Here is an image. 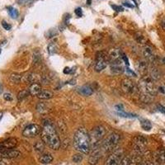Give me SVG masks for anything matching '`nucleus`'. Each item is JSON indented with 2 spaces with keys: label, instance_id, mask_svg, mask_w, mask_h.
<instances>
[{
  "label": "nucleus",
  "instance_id": "obj_26",
  "mask_svg": "<svg viewBox=\"0 0 165 165\" xmlns=\"http://www.w3.org/2000/svg\"><path fill=\"white\" fill-rule=\"evenodd\" d=\"M8 12L10 17L13 19H16L19 15L18 11L17 10L16 8H13V7H8Z\"/></svg>",
  "mask_w": 165,
  "mask_h": 165
},
{
  "label": "nucleus",
  "instance_id": "obj_39",
  "mask_svg": "<svg viewBox=\"0 0 165 165\" xmlns=\"http://www.w3.org/2000/svg\"><path fill=\"white\" fill-rule=\"evenodd\" d=\"M111 8H113L114 10L116 12H122L124 10V8L121 7V6H117V5H111Z\"/></svg>",
  "mask_w": 165,
  "mask_h": 165
},
{
  "label": "nucleus",
  "instance_id": "obj_46",
  "mask_svg": "<svg viewBox=\"0 0 165 165\" xmlns=\"http://www.w3.org/2000/svg\"><path fill=\"white\" fill-rule=\"evenodd\" d=\"M0 165H7L3 159H0Z\"/></svg>",
  "mask_w": 165,
  "mask_h": 165
},
{
  "label": "nucleus",
  "instance_id": "obj_23",
  "mask_svg": "<svg viewBox=\"0 0 165 165\" xmlns=\"http://www.w3.org/2000/svg\"><path fill=\"white\" fill-rule=\"evenodd\" d=\"M141 127L143 128L144 130H146V131H149L152 129V125L149 121L145 119H141Z\"/></svg>",
  "mask_w": 165,
  "mask_h": 165
},
{
  "label": "nucleus",
  "instance_id": "obj_42",
  "mask_svg": "<svg viewBox=\"0 0 165 165\" xmlns=\"http://www.w3.org/2000/svg\"><path fill=\"white\" fill-rule=\"evenodd\" d=\"M158 107V110L161 112V113H163V115H165V107H163V105H160V104H159V105L157 106Z\"/></svg>",
  "mask_w": 165,
  "mask_h": 165
},
{
  "label": "nucleus",
  "instance_id": "obj_47",
  "mask_svg": "<svg viewBox=\"0 0 165 165\" xmlns=\"http://www.w3.org/2000/svg\"><path fill=\"white\" fill-rule=\"evenodd\" d=\"M161 26H162L163 29V30L165 31V21L162 22V24H161Z\"/></svg>",
  "mask_w": 165,
  "mask_h": 165
},
{
  "label": "nucleus",
  "instance_id": "obj_50",
  "mask_svg": "<svg viewBox=\"0 0 165 165\" xmlns=\"http://www.w3.org/2000/svg\"><path fill=\"white\" fill-rule=\"evenodd\" d=\"M87 3H88V4H91V0H87Z\"/></svg>",
  "mask_w": 165,
  "mask_h": 165
},
{
  "label": "nucleus",
  "instance_id": "obj_15",
  "mask_svg": "<svg viewBox=\"0 0 165 165\" xmlns=\"http://www.w3.org/2000/svg\"><path fill=\"white\" fill-rule=\"evenodd\" d=\"M17 144V140L16 138H8L5 141L0 142V148H2L4 150L11 149L15 148Z\"/></svg>",
  "mask_w": 165,
  "mask_h": 165
},
{
  "label": "nucleus",
  "instance_id": "obj_25",
  "mask_svg": "<svg viewBox=\"0 0 165 165\" xmlns=\"http://www.w3.org/2000/svg\"><path fill=\"white\" fill-rule=\"evenodd\" d=\"M57 50H58V48H57L56 44L54 43V42L50 43L49 45H48V46H47V52H48L51 55H53V54H55L57 52Z\"/></svg>",
  "mask_w": 165,
  "mask_h": 165
},
{
  "label": "nucleus",
  "instance_id": "obj_20",
  "mask_svg": "<svg viewBox=\"0 0 165 165\" xmlns=\"http://www.w3.org/2000/svg\"><path fill=\"white\" fill-rule=\"evenodd\" d=\"M53 161V156L51 154H41L40 157V162L42 164H49Z\"/></svg>",
  "mask_w": 165,
  "mask_h": 165
},
{
  "label": "nucleus",
  "instance_id": "obj_33",
  "mask_svg": "<svg viewBox=\"0 0 165 165\" xmlns=\"http://www.w3.org/2000/svg\"><path fill=\"white\" fill-rule=\"evenodd\" d=\"M135 39H136V41H138L139 43L144 44L146 42V39H145V37L141 35V33H137V34H136V36H135Z\"/></svg>",
  "mask_w": 165,
  "mask_h": 165
},
{
  "label": "nucleus",
  "instance_id": "obj_45",
  "mask_svg": "<svg viewBox=\"0 0 165 165\" xmlns=\"http://www.w3.org/2000/svg\"><path fill=\"white\" fill-rule=\"evenodd\" d=\"M71 71H72V69H71L70 68H65V70H64V73H71Z\"/></svg>",
  "mask_w": 165,
  "mask_h": 165
},
{
  "label": "nucleus",
  "instance_id": "obj_32",
  "mask_svg": "<svg viewBox=\"0 0 165 165\" xmlns=\"http://www.w3.org/2000/svg\"><path fill=\"white\" fill-rule=\"evenodd\" d=\"M117 115L119 116H122V117H126V118H135L136 117L135 114H131V113H126L125 111H121V112H118Z\"/></svg>",
  "mask_w": 165,
  "mask_h": 165
},
{
  "label": "nucleus",
  "instance_id": "obj_7",
  "mask_svg": "<svg viewBox=\"0 0 165 165\" xmlns=\"http://www.w3.org/2000/svg\"><path fill=\"white\" fill-rule=\"evenodd\" d=\"M132 144L134 151L137 154H142L147 144V140L142 135H138L133 139Z\"/></svg>",
  "mask_w": 165,
  "mask_h": 165
},
{
  "label": "nucleus",
  "instance_id": "obj_37",
  "mask_svg": "<svg viewBox=\"0 0 165 165\" xmlns=\"http://www.w3.org/2000/svg\"><path fill=\"white\" fill-rule=\"evenodd\" d=\"M125 71H126V73H127V75L128 76H132V77H136V73L134 72V71H132L131 69H130V68H126L125 69Z\"/></svg>",
  "mask_w": 165,
  "mask_h": 165
},
{
  "label": "nucleus",
  "instance_id": "obj_24",
  "mask_svg": "<svg viewBox=\"0 0 165 165\" xmlns=\"http://www.w3.org/2000/svg\"><path fill=\"white\" fill-rule=\"evenodd\" d=\"M45 149V143L43 141H36L34 144V149L38 153H41Z\"/></svg>",
  "mask_w": 165,
  "mask_h": 165
},
{
  "label": "nucleus",
  "instance_id": "obj_34",
  "mask_svg": "<svg viewBox=\"0 0 165 165\" xmlns=\"http://www.w3.org/2000/svg\"><path fill=\"white\" fill-rule=\"evenodd\" d=\"M83 160V155L81 154V153L80 154H74L73 157V161L74 163H80Z\"/></svg>",
  "mask_w": 165,
  "mask_h": 165
},
{
  "label": "nucleus",
  "instance_id": "obj_48",
  "mask_svg": "<svg viewBox=\"0 0 165 165\" xmlns=\"http://www.w3.org/2000/svg\"><path fill=\"white\" fill-rule=\"evenodd\" d=\"M2 91H3V85H2V84H0V94H1Z\"/></svg>",
  "mask_w": 165,
  "mask_h": 165
},
{
  "label": "nucleus",
  "instance_id": "obj_44",
  "mask_svg": "<svg viewBox=\"0 0 165 165\" xmlns=\"http://www.w3.org/2000/svg\"><path fill=\"white\" fill-rule=\"evenodd\" d=\"M123 5L126 6V7H127V8H133V7H134V5L130 4V3H128V2H125V3H123Z\"/></svg>",
  "mask_w": 165,
  "mask_h": 165
},
{
  "label": "nucleus",
  "instance_id": "obj_41",
  "mask_svg": "<svg viewBox=\"0 0 165 165\" xmlns=\"http://www.w3.org/2000/svg\"><path fill=\"white\" fill-rule=\"evenodd\" d=\"M74 13L78 17H82L83 15V11H82V8H77L74 10Z\"/></svg>",
  "mask_w": 165,
  "mask_h": 165
},
{
  "label": "nucleus",
  "instance_id": "obj_49",
  "mask_svg": "<svg viewBox=\"0 0 165 165\" xmlns=\"http://www.w3.org/2000/svg\"><path fill=\"white\" fill-rule=\"evenodd\" d=\"M3 113L2 112V111H0V121H1L2 118H3Z\"/></svg>",
  "mask_w": 165,
  "mask_h": 165
},
{
  "label": "nucleus",
  "instance_id": "obj_4",
  "mask_svg": "<svg viewBox=\"0 0 165 165\" xmlns=\"http://www.w3.org/2000/svg\"><path fill=\"white\" fill-rule=\"evenodd\" d=\"M121 141V136L117 133H111L107 136V138L103 142L102 149L104 152L112 151Z\"/></svg>",
  "mask_w": 165,
  "mask_h": 165
},
{
  "label": "nucleus",
  "instance_id": "obj_22",
  "mask_svg": "<svg viewBox=\"0 0 165 165\" xmlns=\"http://www.w3.org/2000/svg\"><path fill=\"white\" fill-rule=\"evenodd\" d=\"M156 159L159 163H165V149H161L156 153Z\"/></svg>",
  "mask_w": 165,
  "mask_h": 165
},
{
  "label": "nucleus",
  "instance_id": "obj_8",
  "mask_svg": "<svg viewBox=\"0 0 165 165\" xmlns=\"http://www.w3.org/2000/svg\"><path fill=\"white\" fill-rule=\"evenodd\" d=\"M122 88L126 94L134 95L138 90V86L130 79H125L122 82Z\"/></svg>",
  "mask_w": 165,
  "mask_h": 165
},
{
  "label": "nucleus",
  "instance_id": "obj_21",
  "mask_svg": "<svg viewBox=\"0 0 165 165\" xmlns=\"http://www.w3.org/2000/svg\"><path fill=\"white\" fill-rule=\"evenodd\" d=\"M38 98L40 99H43V100H47V99H51L53 98V93L51 91L48 90H42L37 96Z\"/></svg>",
  "mask_w": 165,
  "mask_h": 165
},
{
  "label": "nucleus",
  "instance_id": "obj_43",
  "mask_svg": "<svg viewBox=\"0 0 165 165\" xmlns=\"http://www.w3.org/2000/svg\"><path fill=\"white\" fill-rule=\"evenodd\" d=\"M122 60H124V61H125V64L127 65V66H129V65H130V64H129V60H128L127 56H126V54H125L124 53L122 54Z\"/></svg>",
  "mask_w": 165,
  "mask_h": 165
},
{
  "label": "nucleus",
  "instance_id": "obj_14",
  "mask_svg": "<svg viewBox=\"0 0 165 165\" xmlns=\"http://www.w3.org/2000/svg\"><path fill=\"white\" fill-rule=\"evenodd\" d=\"M122 51L120 49H117V48H115V49H111L110 51L108 52V54H107V60H108V62H113V61H116V60H121L122 57Z\"/></svg>",
  "mask_w": 165,
  "mask_h": 165
},
{
  "label": "nucleus",
  "instance_id": "obj_40",
  "mask_svg": "<svg viewBox=\"0 0 165 165\" xmlns=\"http://www.w3.org/2000/svg\"><path fill=\"white\" fill-rule=\"evenodd\" d=\"M115 108L118 112H121V111H124V107L122 104H119V105L115 106Z\"/></svg>",
  "mask_w": 165,
  "mask_h": 165
},
{
  "label": "nucleus",
  "instance_id": "obj_30",
  "mask_svg": "<svg viewBox=\"0 0 165 165\" xmlns=\"http://www.w3.org/2000/svg\"><path fill=\"white\" fill-rule=\"evenodd\" d=\"M22 76L19 75V74H12L11 77H10V80H11L13 83L18 84V83L22 81Z\"/></svg>",
  "mask_w": 165,
  "mask_h": 165
},
{
  "label": "nucleus",
  "instance_id": "obj_12",
  "mask_svg": "<svg viewBox=\"0 0 165 165\" xmlns=\"http://www.w3.org/2000/svg\"><path fill=\"white\" fill-rule=\"evenodd\" d=\"M102 158V151L97 147H94V149L92 150L88 159V163L90 165L98 164Z\"/></svg>",
  "mask_w": 165,
  "mask_h": 165
},
{
  "label": "nucleus",
  "instance_id": "obj_1",
  "mask_svg": "<svg viewBox=\"0 0 165 165\" xmlns=\"http://www.w3.org/2000/svg\"><path fill=\"white\" fill-rule=\"evenodd\" d=\"M73 148L75 150L84 154H89L91 150L90 135L84 127L79 128L73 135Z\"/></svg>",
  "mask_w": 165,
  "mask_h": 165
},
{
  "label": "nucleus",
  "instance_id": "obj_3",
  "mask_svg": "<svg viewBox=\"0 0 165 165\" xmlns=\"http://www.w3.org/2000/svg\"><path fill=\"white\" fill-rule=\"evenodd\" d=\"M138 89L141 91V100L144 103H149L153 100L154 96L156 94L154 79L150 76H143L139 82Z\"/></svg>",
  "mask_w": 165,
  "mask_h": 165
},
{
  "label": "nucleus",
  "instance_id": "obj_16",
  "mask_svg": "<svg viewBox=\"0 0 165 165\" xmlns=\"http://www.w3.org/2000/svg\"><path fill=\"white\" fill-rule=\"evenodd\" d=\"M21 155V153L16 149H6L1 153V157L3 159H16Z\"/></svg>",
  "mask_w": 165,
  "mask_h": 165
},
{
  "label": "nucleus",
  "instance_id": "obj_51",
  "mask_svg": "<svg viewBox=\"0 0 165 165\" xmlns=\"http://www.w3.org/2000/svg\"><path fill=\"white\" fill-rule=\"evenodd\" d=\"M0 54H1V51H0Z\"/></svg>",
  "mask_w": 165,
  "mask_h": 165
},
{
  "label": "nucleus",
  "instance_id": "obj_28",
  "mask_svg": "<svg viewBox=\"0 0 165 165\" xmlns=\"http://www.w3.org/2000/svg\"><path fill=\"white\" fill-rule=\"evenodd\" d=\"M36 110L39 112H41V113H44V112H46V111H48L46 104H45L44 103H41V102L38 103L37 106H36Z\"/></svg>",
  "mask_w": 165,
  "mask_h": 165
},
{
  "label": "nucleus",
  "instance_id": "obj_9",
  "mask_svg": "<svg viewBox=\"0 0 165 165\" xmlns=\"http://www.w3.org/2000/svg\"><path fill=\"white\" fill-rule=\"evenodd\" d=\"M41 126L37 124H30L22 131V135L27 138H33L37 136L41 131Z\"/></svg>",
  "mask_w": 165,
  "mask_h": 165
},
{
  "label": "nucleus",
  "instance_id": "obj_18",
  "mask_svg": "<svg viewBox=\"0 0 165 165\" xmlns=\"http://www.w3.org/2000/svg\"><path fill=\"white\" fill-rule=\"evenodd\" d=\"M79 92L84 97H89L93 93V90L89 85H84L79 88Z\"/></svg>",
  "mask_w": 165,
  "mask_h": 165
},
{
  "label": "nucleus",
  "instance_id": "obj_29",
  "mask_svg": "<svg viewBox=\"0 0 165 165\" xmlns=\"http://www.w3.org/2000/svg\"><path fill=\"white\" fill-rule=\"evenodd\" d=\"M29 94H30L29 90H23V91H21V92L18 93V95H17V99H18L19 101L23 100V99L27 98Z\"/></svg>",
  "mask_w": 165,
  "mask_h": 165
},
{
  "label": "nucleus",
  "instance_id": "obj_31",
  "mask_svg": "<svg viewBox=\"0 0 165 165\" xmlns=\"http://www.w3.org/2000/svg\"><path fill=\"white\" fill-rule=\"evenodd\" d=\"M117 165H130V158L129 156H125L122 158Z\"/></svg>",
  "mask_w": 165,
  "mask_h": 165
},
{
  "label": "nucleus",
  "instance_id": "obj_2",
  "mask_svg": "<svg viewBox=\"0 0 165 165\" xmlns=\"http://www.w3.org/2000/svg\"><path fill=\"white\" fill-rule=\"evenodd\" d=\"M41 141L53 150L60 148V140L53 125L46 123L41 130Z\"/></svg>",
  "mask_w": 165,
  "mask_h": 165
},
{
  "label": "nucleus",
  "instance_id": "obj_5",
  "mask_svg": "<svg viewBox=\"0 0 165 165\" xmlns=\"http://www.w3.org/2000/svg\"><path fill=\"white\" fill-rule=\"evenodd\" d=\"M106 135L105 128L103 126H98L92 130L91 135H90V139H91V144H96L100 141H102L103 137Z\"/></svg>",
  "mask_w": 165,
  "mask_h": 165
},
{
  "label": "nucleus",
  "instance_id": "obj_38",
  "mask_svg": "<svg viewBox=\"0 0 165 165\" xmlns=\"http://www.w3.org/2000/svg\"><path fill=\"white\" fill-rule=\"evenodd\" d=\"M2 26L7 31H10L12 28V26L10 24H8V22H6V21H2Z\"/></svg>",
  "mask_w": 165,
  "mask_h": 165
},
{
  "label": "nucleus",
  "instance_id": "obj_13",
  "mask_svg": "<svg viewBox=\"0 0 165 165\" xmlns=\"http://www.w3.org/2000/svg\"><path fill=\"white\" fill-rule=\"evenodd\" d=\"M142 53H143L144 57L147 60H149V62L154 63V61H155V60H156V56H155V54H154V50L149 46H144Z\"/></svg>",
  "mask_w": 165,
  "mask_h": 165
},
{
  "label": "nucleus",
  "instance_id": "obj_35",
  "mask_svg": "<svg viewBox=\"0 0 165 165\" xmlns=\"http://www.w3.org/2000/svg\"><path fill=\"white\" fill-rule=\"evenodd\" d=\"M58 35V32H57V29H51V30L48 31L47 32V38H51L54 37V36Z\"/></svg>",
  "mask_w": 165,
  "mask_h": 165
},
{
  "label": "nucleus",
  "instance_id": "obj_10",
  "mask_svg": "<svg viewBox=\"0 0 165 165\" xmlns=\"http://www.w3.org/2000/svg\"><path fill=\"white\" fill-rule=\"evenodd\" d=\"M124 154V150L122 149H117L106 159L104 165H117L120 160L122 159V155Z\"/></svg>",
  "mask_w": 165,
  "mask_h": 165
},
{
  "label": "nucleus",
  "instance_id": "obj_27",
  "mask_svg": "<svg viewBox=\"0 0 165 165\" xmlns=\"http://www.w3.org/2000/svg\"><path fill=\"white\" fill-rule=\"evenodd\" d=\"M150 77L154 80H157L160 78V73L159 71L156 68H152L151 71H150Z\"/></svg>",
  "mask_w": 165,
  "mask_h": 165
},
{
  "label": "nucleus",
  "instance_id": "obj_36",
  "mask_svg": "<svg viewBox=\"0 0 165 165\" xmlns=\"http://www.w3.org/2000/svg\"><path fill=\"white\" fill-rule=\"evenodd\" d=\"M3 99L7 102H11V101H13V95L10 92H5L3 94Z\"/></svg>",
  "mask_w": 165,
  "mask_h": 165
},
{
  "label": "nucleus",
  "instance_id": "obj_17",
  "mask_svg": "<svg viewBox=\"0 0 165 165\" xmlns=\"http://www.w3.org/2000/svg\"><path fill=\"white\" fill-rule=\"evenodd\" d=\"M136 69L138 71L139 73L142 74V75L144 76V74L147 73V71H148V63H147L146 60H141L137 61L136 63Z\"/></svg>",
  "mask_w": 165,
  "mask_h": 165
},
{
  "label": "nucleus",
  "instance_id": "obj_19",
  "mask_svg": "<svg viewBox=\"0 0 165 165\" xmlns=\"http://www.w3.org/2000/svg\"><path fill=\"white\" fill-rule=\"evenodd\" d=\"M42 91L41 89V86L38 83H34V84H32V85L29 88V92H30L31 95L32 96H36L37 97L38 94Z\"/></svg>",
  "mask_w": 165,
  "mask_h": 165
},
{
  "label": "nucleus",
  "instance_id": "obj_6",
  "mask_svg": "<svg viewBox=\"0 0 165 165\" xmlns=\"http://www.w3.org/2000/svg\"><path fill=\"white\" fill-rule=\"evenodd\" d=\"M107 56L103 52H98L96 54V60H95L94 69L97 72L103 71L107 65Z\"/></svg>",
  "mask_w": 165,
  "mask_h": 165
},
{
  "label": "nucleus",
  "instance_id": "obj_11",
  "mask_svg": "<svg viewBox=\"0 0 165 165\" xmlns=\"http://www.w3.org/2000/svg\"><path fill=\"white\" fill-rule=\"evenodd\" d=\"M122 62H123V60H122V59H121V60L110 63V70H111L112 74L117 75V74H121L124 72L125 68L122 65Z\"/></svg>",
  "mask_w": 165,
  "mask_h": 165
}]
</instances>
